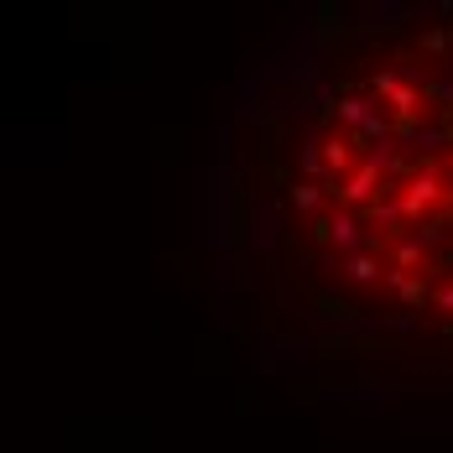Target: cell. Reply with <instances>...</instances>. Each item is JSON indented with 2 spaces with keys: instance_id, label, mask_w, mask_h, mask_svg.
I'll use <instances>...</instances> for the list:
<instances>
[{
  "instance_id": "obj_1",
  "label": "cell",
  "mask_w": 453,
  "mask_h": 453,
  "mask_svg": "<svg viewBox=\"0 0 453 453\" xmlns=\"http://www.w3.org/2000/svg\"><path fill=\"white\" fill-rule=\"evenodd\" d=\"M443 198H449V188H443V178H438V167L422 162V167L407 178V188L396 193V214H402V219H422V214L438 209Z\"/></svg>"
},
{
  "instance_id": "obj_2",
  "label": "cell",
  "mask_w": 453,
  "mask_h": 453,
  "mask_svg": "<svg viewBox=\"0 0 453 453\" xmlns=\"http://www.w3.org/2000/svg\"><path fill=\"white\" fill-rule=\"evenodd\" d=\"M334 193H339V203H375V193H380V167H375V162L355 167V173L339 182Z\"/></svg>"
},
{
  "instance_id": "obj_3",
  "label": "cell",
  "mask_w": 453,
  "mask_h": 453,
  "mask_svg": "<svg viewBox=\"0 0 453 453\" xmlns=\"http://www.w3.org/2000/svg\"><path fill=\"white\" fill-rule=\"evenodd\" d=\"M349 162H355V141H349V136H328V141H323V167H328L334 178H344V173H349Z\"/></svg>"
},
{
  "instance_id": "obj_4",
  "label": "cell",
  "mask_w": 453,
  "mask_h": 453,
  "mask_svg": "<svg viewBox=\"0 0 453 453\" xmlns=\"http://www.w3.org/2000/svg\"><path fill=\"white\" fill-rule=\"evenodd\" d=\"M323 229H328V240H334V245L360 250V225H355V214H344V209H339V214H328V219H323Z\"/></svg>"
},
{
  "instance_id": "obj_5",
  "label": "cell",
  "mask_w": 453,
  "mask_h": 453,
  "mask_svg": "<svg viewBox=\"0 0 453 453\" xmlns=\"http://www.w3.org/2000/svg\"><path fill=\"white\" fill-rule=\"evenodd\" d=\"M386 281H391V292H396L402 303H422V297H427V292H422V281L407 276V272H386Z\"/></svg>"
},
{
  "instance_id": "obj_6",
  "label": "cell",
  "mask_w": 453,
  "mask_h": 453,
  "mask_svg": "<svg viewBox=\"0 0 453 453\" xmlns=\"http://www.w3.org/2000/svg\"><path fill=\"white\" fill-rule=\"evenodd\" d=\"M391 256H396V266H391V272H417V266H422V240H402Z\"/></svg>"
},
{
  "instance_id": "obj_7",
  "label": "cell",
  "mask_w": 453,
  "mask_h": 453,
  "mask_svg": "<svg viewBox=\"0 0 453 453\" xmlns=\"http://www.w3.org/2000/svg\"><path fill=\"white\" fill-rule=\"evenodd\" d=\"M344 272H349V281H375V276H380V261H375V256H349Z\"/></svg>"
},
{
  "instance_id": "obj_8",
  "label": "cell",
  "mask_w": 453,
  "mask_h": 453,
  "mask_svg": "<svg viewBox=\"0 0 453 453\" xmlns=\"http://www.w3.org/2000/svg\"><path fill=\"white\" fill-rule=\"evenodd\" d=\"M292 203H297L303 214H313L318 203H323V193H318V182H297V188H292Z\"/></svg>"
},
{
  "instance_id": "obj_9",
  "label": "cell",
  "mask_w": 453,
  "mask_h": 453,
  "mask_svg": "<svg viewBox=\"0 0 453 453\" xmlns=\"http://www.w3.org/2000/svg\"><path fill=\"white\" fill-rule=\"evenodd\" d=\"M303 167H308L313 178L323 173V151H318V141H313V146H303Z\"/></svg>"
},
{
  "instance_id": "obj_10",
  "label": "cell",
  "mask_w": 453,
  "mask_h": 453,
  "mask_svg": "<svg viewBox=\"0 0 453 453\" xmlns=\"http://www.w3.org/2000/svg\"><path fill=\"white\" fill-rule=\"evenodd\" d=\"M422 47H427V52H443V47H449V32H427Z\"/></svg>"
},
{
  "instance_id": "obj_11",
  "label": "cell",
  "mask_w": 453,
  "mask_h": 453,
  "mask_svg": "<svg viewBox=\"0 0 453 453\" xmlns=\"http://www.w3.org/2000/svg\"><path fill=\"white\" fill-rule=\"evenodd\" d=\"M438 308H443V313H453V287H443V292H438Z\"/></svg>"
},
{
  "instance_id": "obj_12",
  "label": "cell",
  "mask_w": 453,
  "mask_h": 453,
  "mask_svg": "<svg viewBox=\"0 0 453 453\" xmlns=\"http://www.w3.org/2000/svg\"><path fill=\"white\" fill-rule=\"evenodd\" d=\"M449 178H453V162H449Z\"/></svg>"
}]
</instances>
